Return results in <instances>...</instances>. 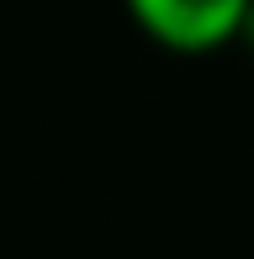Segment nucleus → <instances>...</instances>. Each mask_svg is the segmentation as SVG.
<instances>
[{"label": "nucleus", "mask_w": 254, "mask_h": 259, "mask_svg": "<svg viewBox=\"0 0 254 259\" xmlns=\"http://www.w3.org/2000/svg\"><path fill=\"white\" fill-rule=\"evenodd\" d=\"M238 42L254 53V0H249V16H244V32H238Z\"/></svg>", "instance_id": "f03ea898"}, {"label": "nucleus", "mask_w": 254, "mask_h": 259, "mask_svg": "<svg viewBox=\"0 0 254 259\" xmlns=\"http://www.w3.org/2000/svg\"><path fill=\"white\" fill-rule=\"evenodd\" d=\"M122 6L154 48L180 58H201L238 42L249 16V0H122Z\"/></svg>", "instance_id": "f257e3e1"}]
</instances>
